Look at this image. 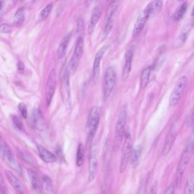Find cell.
<instances>
[{
	"label": "cell",
	"instance_id": "484cf974",
	"mask_svg": "<svg viewBox=\"0 0 194 194\" xmlns=\"http://www.w3.org/2000/svg\"><path fill=\"white\" fill-rule=\"evenodd\" d=\"M187 8H188V4L187 2H185L183 4H182L174 13V20L175 21H179L181 20L182 18L184 16L185 14L186 13V11L187 10Z\"/></svg>",
	"mask_w": 194,
	"mask_h": 194
},
{
	"label": "cell",
	"instance_id": "8992f818",
	"mask_svg": "<svg viewBox=\"0 0 194 194\" xmlns=\"http://www.w3.org/2000/svg\"><path fill=\"white\" fill-rule=\"evenodd\" d=\"M133 150V141L129 132L125 134V140L122 147L119 170L121 173L124 172L129 161L132 151Z\"/></svg>",
	"mask_w": 194,
	"mask_h": 194
},
{
	"label": "cell",
	"instance_id": "7c38bea8",
	"mask_svg": "<svg viewBox=\"0 0 194 194\" xmlns=\"http://www.w3.org/2000/svg\"><path fill=\"white\" fill-rule=\"evenodd\" d=\"M163 2V0H152L150 2L144 9L149 18L155 16L161 10Z\"/></svg>",
	"mask_w": 194,
	"mask_h": 194
},
{
	"label": "cell",
	"instance_id": "bcb514c9",
	"mask_svg": "<svg viewBox=\"0 0 194 194\" xmlns=\"http://www.w3.org/2000/svg\"><path fill=\"white\" fill-rule=\"evenodd\" d=\"M180 1H184V0H180Z\"/></svg>",
	"mask_w": 194,
	"mask_h": 194
},
{
	"label": "cell",
	"instance_id": "7bdbcfd3",
	"mask_svg": "<svg viewBox=\"0 0 194 194\" xmlns=\"http://www.w3.org/2000/svg\"><path fill=\"white\" fill-rule=\"evenodd\" d=\"M2 193H3V191H2V190L1 187H0V194H2Z\"/></svg>",
	"mask_w": 194,
	"mask_h": 194
},
{
	"label": "cell",
	"instance_id": "ac0fdd59",
	"mask_svg": "<svg viewBox=\"0 0 194 194\" xmlns=\"http://www.w3.org/2000/svg\"><path fill=\"white\" fill-rule=\"evenodd\" d=\"M71 34H67L64 36V38L61 41V43L59 45L57 51V55L59 59L63 58L66 54Z\"/></svg>",
	"mask_w": 194,
	"mask_h": 194
},
{
	"label": "cell",
	"instance_id": "60d3db41",
	"mask_svg": "<svg viewBox=\"0 0 194 194\" xmlns=\"http://www.w3.org/2000/svg\"><path fill=\"white\" fill-rule=\"evenodd\" d=\"M0 187H1V189L2 190V191H3V190H5V182L4 181V179L2 178V175L1 174V173H0Z\"/></svg>",
	"mask_w": 194,
	"mask_h": 194
},
{
	"label": "cell",
	"instance_id": "e0dca14e",
	"mask_svg": "<svg viewBox=\"0 0 194 194\" xmlns=\"http://www.w3.org/2000/svg\"><path fill=\"white\" fill-rule=\"evenodd\" d=\"M38 150L42 160L47 163H53L56 162L57 158L54 154L50 152L45 147L41 145L38 146Z\"/></svg>",
	"mask_w": 194,
	"mask_h": 194
},
{
	"label": "cell",
	"instance_id": "44dd1931",
	"mask_svg": "<svg viewBox=\"0 0 194 194\" xmlns=\"http://www.w3.org/2000/svg\"><path fill=\"white\" fill-rule=\"evenodd\" d=\"M120 3V0H113L109 5V8L106 13L105 21L113 18V16L118 9Z\"/></svg>",
	"mask_w": 194,
	"mask_h": 194
},
{
	"label": "cell",
	"instance_id": "5b68a950",
	"mask_svg": "<svg viewBox=\"0 0 194 194\" xmlns=\"http://www.w3.org/2000/svg\"><path fill=\"white\" fill-rule=\"evenodd\" d=\"M188 77L185 76H182L178 79L170 95L169 104L171 106L174 107L179 103L188 85Z\"/></svg>",
	"mask_w": 194,
	"mask_h": 194
},
{
	"label": "cell",
	"instance_id": "d590c367",
	"mask_svg": "<svg viewBox=\"0 0 194 194\" xmlns=\"http://www.w3.org/2000/svg\"><path fill=\"white\" fill-rule=\"evenodd\" d=\"M12 32L11 27L6 24H0V32L1 33H9Z\"/></svg>",
	"mask_w": 194,
	"mask_h": 194
},
{
	"label": "cell",
	"instance_id": "d4e9b609",
	"mask_svg": "<svg viewBox=\"0 0 194 194\" xmlns=\"http://www.w3.org/2000/svg\"><path fill=\"white\" fill-rule=\"evenodd\" d=\"M2 154H4L5 158L6 159L7 162L10 163L11 165H13L15 163L14 155L13 153L12 150L10 149L9 146L6 144H5L2 150Z\"/></svg>",
	"mask_w": 194,
	"mask_h": 194
},
{
	"label": "cell",
	"instance_id": "b9f144b4",
	"mask_svg": "<svg viewBox=\"0 0 194 194\" xmlns=\"http://www.w3.org/2000/svg\"><path fill=\"white\" fill-rule=\"evenodd\" d=\"M17 68L20 71H23L24 69V63L22 62H19L17 64Z\"/></svg>",
	"mask_w": 194,
	"mask_h": 194
},
{
	"label": "cell",
	"instance_id": "ba28073f",
	"mask_svg": "<svg viewBox=\"0 0 194 194\" xmlns=\"http://www.w3.org/2000/svg\"><path fill=\"white\" fill-rule=\"evenodd\" d=\"M69 73L67 69L65 71L61 84V94L63 100L67 107L70 105V88H69Z\"/></svg>",
	"mask_w": 194,
	"mask_h": 194
},
{
	"label": "cell",
	"instance_id": "e575fe53",
	"mask_svg": "<svg viewBox=\"0 0 194 194\" xmlns=\"http://www.w3.org/2000/svg\"><path fill=\"white\" fill-rule=\"evenodd\" d=\"M13 121L14 124L16 126L17 128L20 130L24 129V124L21 121L20 119L17 118V116H13Z\"/></svg>",
	"mask_w": 194,
	"mask_h": 194
},
{
	"label": "cell",
	"instance_id": "cb8c5ba5",
	"mask_svg": "<svg viewBox=\"0 0 194 194\" xmlns=\"http://www.w3.org/2000/svg\"><path fill=\"white\" fill-rule=\"evenodd\" d=\"M194 173L191 171L187 179L186 187L185 188L184 193L186 194H194Z\"/></svg>",
	"mask_w": 194,
	"mask_h": 194
},
{
	"label": "cell",
	"instance_id": "4fadbf2b",
	"mask_svg": "<svg viewBox=\"0 0 194 194\" xmlns=\"http://www.w3.org/2000/svg\"><path fill=\"white\" fill-rule=\"evenodd\" d=\"M5 173L9 182L14 190L20 194H23L24 192V187L20 180L10 171H6Z\"/></svg>",
	"mask_w": 194,
	"mask_h": 194
},
{
	"label": "cell",
	"instance_id": "ee69618b",
	"mask_svg": "<svg viewBox=\"0 0 194 194\" xmlns=\"http://www.w3.org/2000/svg\"><path fill=\"white\" fill-rule=\"evenodd\" d=\"M1 8H2V5H1V4L0 3V10L1 9Z\"/></svg>",
	"mask_w": 194,
	"mask_h": 194
},
{
	"label": "cell",
	"instance_id": "8fae6325",
	"mask_svg": "<svg viewBox=\"0 0 194 194\" xmlns=\"http://www.w3.org/2000/svg\"><path fill=\"white\" fill-rule=\"evenodd\" d=\"M149 18L148 15L144 9L139 14L137 21L134 24L133 30L132 32V35L133 37L136 38L140 35V34L141 33L142 31L145 27L146 21Z\"/></svg>",
	"mask_w": 194,
	"mask_h": 194
},
{
	"label": "cell",
	"instance_id": "603a6c76",
	"mask_svg": "<svg viewBox=\"0 0 194 194\" xmlns=\"http://www.w3.org/2000/svg\"><path fill=\"white\" fill-rule=\"evenodd\" d=\"M25 19V10L24 8L17 10L14 17V24L16 26H21L24 22Z\"/></svg>",
	"mask_w": 194,
	"mask_h": 194
},
{
	"label": "cell",
	"instance_id": "7a4b0ae2",
	"mask_svg": "<svg viewBox=\"0 0 194 194\" xmlns=\"http://www.w3.org/2000/svg\"><path fill=\"white\" fill-rule=\"evenodd\" d=\"M101 108L100 106H93L89 111L87 120V146H89L93 141L96 133L101 118Z\"/></svg>",
	"mask_w": 194,
	"mask_h": 194
},
{
	"label": "cell",
	"instance_id": "8d00e7d4",
	"mask_svg": "<svg viewBox=\"0 0 194 194\" xmlns=\"http://www.w3.org/2000/svg\"><path fill=\"white\" fill-rule=\"evenodd\" d=\"M18 108H19V110L20 111L21 113L22 114V116L25 118H27L28 110H27V108H26V105H24V103H20L18 105Z\"/></svg>",
	"mask_w": 194,
	"mask_h": 194
},
{
	"label": "cell",
	"instance_id": "f35d334b",
	"mask_svg": "<svg viewBox=\"0 0 194 194\" xmlns=\"http://www.w3.org/2000/svg\"><path fill=\"white\" fill-rule=\"evenodd\" d=\"M175 185L172 183L170 186H169L164 192V194H173L175 192Z\"/></svg>",
	"mask_w": 194,
	"mask_h": 194
},
{
	"label": "cell",
	"instance_id": "9a60e30c",
	"mask_svg": "<svg viewBox=\"0 0 194 194\" xmlns=\"http://www.w3.org/2000/svg\"><path fill=\"white\" fill-rule=\"evenodd\" d=\"M101 16V9L100 7H96L93 10L92 14L89 21L88 31L89 34H92L96 26L98 21L100 20Z\"/></svg>",
	"mask_w": 194,
	"mask_h": 194
},
{
	"label": "cell",
	"instance_id": "ab89813d",
	"mask_svg": "<svg viewBox=\"0 0 194 194\" xmlns=\"http://www.w3.org/2000/svg\"><path fill=\"white\" fill-rule=\"evenodd\" d=\"M193 122H194V114L192 113L190 116H188V118H187L186 120V125L187 126H191L193 124Z\"/></svg>",
	"mask_w": 194,
	"mask_h": 194
},
{
	"label": "cell",
	"instance_id": "83f0119b",
	"mask_svg": "<svg viewBox=\"0 0 194 194\" xmlns=\"http://www.w3.org/2000/svg\"><path fill=\"white\" fill-rule=\"evenodd\" d=\"M20 152L21 155L22 159L24 160V162L32 166H36V161L30 154L24 149H21Z\"/></svg>",
	"mask_w": 194,
	"mask_h": 194
},
{
	"label": "cell",
	"instance_id": "4dcf8cb0",
	"mask_svg": "<svg viewBox=\"0 0 194 194\" xmlns=\"http://www.w3.org/2000/svg\"><path fill=\"white\" fill-rule=\"evenodd\" d=\"M113 24H114V20L113 18L105 21V28L104 30V38H106L110 33L113 28Z\"/></svg>",
	"mask_w": 194,
	"mask_h": 194
},
{
	"label": "cell",
	"instance_id": "2e32d148",
	"mask_svg": "<svg viewBox=\"0 0 194 194\" xmlns=\"http://www.w3.org/2000/svg\"><path fill=\"white\" fill-rule=\"evenodd\" d=\"M98 171V162L95 156L92 155L89 159L88 168V181L93 182L96 177Z\"/></svg>",
	"mask_w": 194,
	"mask_h": 194
},
{
	"label": "cell",
	"instance_id": "3957f363",
	"mask_svg": "<svg viewBox=\"0 0 194 194\" xmlns=\"http://www.w3.org/2000/svg\"><path fill=\"white\" fill-rule=\"evenodd\" d=\"M127 119V112L125 107H122L119 113L116 127L115 137L114 140L113 150L116 151L121 145L122 140L125 132V126Z\"/></svg>",
	"mask_w": 194,
	"mask_h": 194
},
{
	"label": "cell",
	"instance_id": "f6af8a7d",
	"mask_svg": "<svg viewBox=\"0 0 194 194\" xmlns=\"http://www.w3.org/2000/svg\"><path fill=\"white\" fill-rule=\"evenodd\" d=\"M21 1H24V0H20Z\"/></svg>",
	"mask_w": 194,
	"mask_h": 194
},
{
	"label": "cell",
	"instance_id": "9c48e42d",
	"mask_svg": "<svg viewBox=\"0 0 194 194\" xmlns=\"http://www.w3.org/2000/svg\"><path fill=\"white\" fill-rule=\"evenodd\" d=\"M134 53V47L133 45L130 46L127 49L125 54V61L122 72V80L123 81H126L129 76L130 73L132 70V61Z\"/></svg>",
	"mask_w": 194,
	"mask_h": 194
},
{
	"label": "cell",
	"instance_id": "30bf717a",
	"mask_svg": "<svg viewBox=\"0 0 194 194\" xmlns=\"http://www.w3.org/2000/svg\"><path fill=\"white\" fill-rule=\"evenodd\" d=\"M106 50V47H102L97 52L95 55V61L93 62V70H92V76L93 80L97 81L99 79L100 73V65L103 58Z\"/></svg>",
	"mask_w": 194,
	"mask_h": 194
},
{
	"label": "cell",
	"instance_id": "277c9868",
	"mask_svg": "<svg viewBox=\"0 0 194 194\" xmlns=\"http://www.w3.org/2000/svg\"><path fill=\"white\" fill-rule=\"evenodd\" d=\"M117 73L116 69L110 66L106 69L104 77L103 95L104 99L106 101L110 96L116 81Z\"/></svg>",
	"mask_w": 194,
	"mask_h": 194
},
{
	"label": "cell",
	"instance_id": "52a82bcc",
	"mask_svg": "<svg viewBox=\"0 0 194 194\" xmlns=\"http://www.w3.org/2000/svg\"><path fill=\"white\" fill-rule=\"evenodd\" d=\"M57 82V73L55 69H53L49 74L46 87V98L47 105L49 106L53 99L55 90Z\"/></svg>",
	"mask_w": 194,
	"mask_h": 194
},
{
	"label": "cell",
	"instance_id": "74e56055",
	"mask_svg": "<svg viewBox=\"0 0 194 194\" xmlns=\"http://www.w3.org/2000/svg\"><path fill=\"white\" fill-rule=\"evenodd\" d=\"M158 181L157 180H155L154 182L152 183L151 187H150V194H157V188H158Z\"/></svg>",
	"mask_w": 194,
	"mask_h": 194
},
{
	"label": "cell",
	"instance_id": "4316f807",
	"mask_svg": "<svg viewBox=\"0 0 194 194\" xmlns=\"http://www.w3.org/2000/svg\"><path fill=\"white\" fill-rule=\"evenodd\" d=\"M142 151V147L141 145H138L135 147V148L132 151V153L130 155V162L132 164H135L137 162L139 158L141 156Z\"/></svg>",
	"mask_w": 194,
	"mask_h": 194
},
{
	"label": "cell",
	"instance_id": "d6a6232c",
	"mask_svg": "<svg viewBox=\"0 0 194 194\" xmlns=\"http://www.w3.org/2000/svg\"><path fill=\"white\" fill-rule=\"evenodd\" d=\"M191 28H192V27H191L190 25H188V26L185 28L183 30L182 32L181 33L180 36L179 37V39L180 41H182V42H185L186 41V39L188 35V34L190 32Z\"/></svg>",
	"mask_w": 194,
	"mask_h": 194
},
{
	"label": "cell",
	"instance_id": "6da1fadb",
	"mask_svg": "<svg viewBox=\"0 0 194 194\" xmlns=\"http://www.w3.org/2000/svg\"><path fill=\"white\" fill-rule=\"evenodd\" d=\"M194 137L193 134L186 143V147L182 152L181 157L178 163V167L175 174V187L179 188L182 185V179L184 173L188 165L191 154L193 151Z\"/></svg>",
	"mask_w": 194,
	"mask_h": 194
},
{
	"label": "cell",
	"instance_id": "d6986e66",
	"mask_svg": "<svg viewBox=\"0 0 194 194\" xmlns=\"http://www.w3.org/2000/svg\"><path fill=\"white\" fill-rule=\"evenodd\" d=\"M84 39L82 36H79L76 44L75 46V48L74 50V53L73 54L72 59L75 61L80 62V59L82 57L83 51H84Z\"/></svg>",
	"mask_w": 194,
	"mask_h": 194
},
{
	"label": "cell",
	"instance_id": "7402d4cb",
	"mask_svg": "<svg viewBox=\"0 0 194 194\" xmlns=\"http://www.w3.org/2000/svg\"><path fill=\"white\" fill-rule=\"evenodd\" d=\"M85 160V147L81 143H80L77 147L76 155V165L77 167H81Z\"/></svg>",
	"mask_w": 194,
	"mask_h": 194
},
{
	"label": "cell",
	"instance_id": "f1b7e54d",
	"mask_svg": "<svg viewBox=\"0 0 194 194\" xmlns=\"http://www.w3.org/2000/svg\"><path fill=\"white\" fill-rule=\"evenodd\" d=\"M42 186L46 192L48 193H53V186L51 180L47 176H44L42 178Z\"/></svg>",
	"mask_w": 194,
	"mask_h": 194
},
{
	"label": "cell",
	"instance_id": "ffe728a7",
	"mask_svg": "<svg viewBox=\"0 0 194 194\" xmlns=\"http://www.w3.org/2000/svg\"><path fill=\"white\" fill-rule=\"evenodd\" d=\"M151 71H152V67L148 66L144 69V71H142L141 76V81H140V87L141 89H145L147 85L148 84Z\"/></svg>",
	"mask_w": 194,
	"mask_h": 194
},
{
	"label": "cell",
	"instance_id": "836d02e7",
	"mask_svg": "<svg viewBox=\"0 0 194 194\" xmlns=\"http://www.w3.org/2000/svg\"><path fill=\"white\" fill-rule=\"evenodd\" d=\"M28 174L31 179L32 188L34 190H36L38 187V179L36 178V175L32 170H28Z\"/></svg>",
	"mask_w": 194,
	"mask_h": 194
},
{
	"label": "cell",
	"instance_id": "f546056e",
	"mask_svg": "<svg viewBox=\"0 0 194 194\" xmlns=\"http://www.w3.org/2000/svg\"><path fill=\"white\" fill-rule=\"evenodd\" d=\"M53 8V3H50V4L47 5L45 8L41 11L39 16V21H43L46 20L47 18V17L49 16V14L51 12Z\"/></svg>",
	"mask_w": 194,
	"mask_h": 194
},
{
	"label": "cell",
	"instance_id": "1f68e13d",
	"mask_svg": "<svg viewBox=\"0 0 194 194\" xmlns=\"http://www.w3.org/2000/svg\"><path fill=\"white\" fill-rule=\"evenodd\" d=\"M84 20L82 18H79L77 21V32L79 34V36H82L84 34Z\"/></svg>",
	"mask_w": 194,
	"mask_h": 194
},
{
	"label": "cell",
	"instance_id": "5bb4252c",
	"mask_svg": "<svg viewBox=\"0 0 194 194\" xmlns=\"http://www.w3.org/2000/svg\"><path fill=\"white\" fill-rule=\"evenodd\" d=\"M175 132L174 126L172 125L170 128V130L167 135V137L165 142V145L162 151L163 155H166L170 152V150L172 147V146L174 144L175 138Z\"/></svg>",
	"mask_w": 194,
	"mask_h": 194
}]
</instances>
